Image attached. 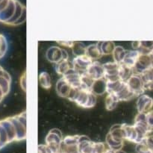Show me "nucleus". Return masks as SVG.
Instances as JSON below:
<instances>
[{
  "instance_id": "obj_1",
  "label": "nucleus",
  "mask_w": 153,
  "mask_h": 153,
  "mask_svg": "<svg viewBox=\"0 0 153 153\" xmlns=\"http://www.w3.org/2000/svg\"><path fill=\"white\" fill-rule=\"evenodd\" d=\"M97 96L92 91H84L79 88L77 95L73 102L82 108H91L94 107L97 103Z\"/></svg>"
},
{
  "instance_id": "obj_2",
  "label": "nucleus",
  "mask_w": 153,
  "mask_h": 153,
  "mask_svg": "<svg viewBox=\"0 0 153 153\" xmlns=\"http://www.w3.org/2000/svg\"><path fill=\"white\" fill-rule=\"evenodd\" d=\"M16 129V140H25L26 138V113L22 112L20 114L10 117Z\"/></svg>"
},
{
  "instance_id": "obj_3",
  "label": "nucleus",
  "mask_w": 153,
  "mask_h": 153,
  "mask_svg": "<svg viewBox=\"0 0 153 153\" xmlns=\"http://www.w3.org/2000/svg\"><path fill=\"white\" fill-rule=\"evenodd\" d=\"M63 140L62 133L58 128H52L46 137V144L50 148L52 153H60Z\"/></svg>"
},
{
  "instance_id": "obj_4",
  "label": "nucleus",
  "mask_w": 153,
  "mask_h": 153,
  "mask_svg": "<svg viewBox=\"0 0 153 153\" xmlns=\"http://www.w3.org/2000/svg\"><path fill=\"white\" fill-rule=\"evenodd\" d=\"M153 67V57L149 54H142L140 53L134 68L133 72L135 74L141 75L148 69Z\"/></svg>"
},
{
  "instance_id": "obj_5",
  "label": "nucleus",
  "mask_w": 153,
  "mask_h": 153,
  "mask_svg": "<svg viewBox=\"0 0 153 153\" xmlns=\"http://www.w3.org/2000/svg\"><path fill=\"white\" fill-rule=\"evenodd\" d=\"M126 83L136 97H140L146 91L144 88V82L140 75L134 73L126 81Z\"/></svg>"
},
{
  "instance_id": "obj_6",
  "label": "nucleus",
  "mask_w": 153,
  "mask_h": 153,
  "mask_svg": "<svg viewBox=\"0 0 153 153\" xmlns=\"http://www.w3.org/2000/svg\"><path fill=\"white\" fill-rule=\"evenodd\" d=\"M93 60L91 59L86 55H80V56H76L74 59L73 60V68L78 73H85L88 70V67H90L93 62Z\"/></svg>"
},
{
  "instance_id": "obj_7",
  "label": "nucleus",
  "mask_w": 153,
  "mask_h": 153,
  "mask_svg": "<svg viewBox=\"0 0 153 153\" xmlns=\"http://www.w3.org/2000/svg\"><path fill=\"white\" fill-rule=\"evenodd\" d=\"M105 70V78L107 81H115L120 79L119 73L120 64L115 61L108 62L103 64Z\"/></svg>"
},
{
  "instance_id": "obj_8",
  "label": "nucleus",
  "mask_w": 153,
  "mask_h": 153,
  "mask_svg": "<svg viewBox=\"0 0 153 153\" xmlns=\"http://www.w3.org/2000/svg\"><path fill=\"white\" fill-rule=\"evenodd\" d=\"M85 73H87L94 81L105 78V70L103 64L99 61H94Z\"/></svg>"
},
{
  "instance_id": "obj_9",
  "label": "nucleus",
  "mask_w": 153,
  "mask_h": 153,
  "mask_svg": "<svg viewBox=\"0 0 153 153\" xmlns=\"http://www.w3.org/2000/svg\"><path fill=\"white\" fill-rule=\"evenodd\" d=\"M153 107V99L148 95L142 94L138 97L137 101V108L138 113H147Z\"/></svg>"
},
{
  "instance_id": "obj_10",
  "label": "nucleus",
  "mask_w": 153,
  "mask_h": 153,
  "mask_svg": "<svg viewBox=\"0 0 153 153\" xmlns=\"http://www.w3.org/2000/svg\"><path fill=\"white\" fill-rule=\"evenodd\" d=\"M123 127L124 132H125V140L132 142L136 144L142 141L134 125L130 126L124 123L123 124Z\"/></svg>"
},
{
  "instance_id": "obj_11",
  "label": "nucleus",
  "mask_w": 153,
  "mask_h": 153,
  "mask_svg": "<svg viewBox=\"0 0 153 153\" xmlns=\"http://www.w3.org/2000/svg\"><path fill=\"white\" fill-rule=\"evenodd\" d=\"M81 73H78L72 67L68 70L67 73L63 76L65 80L71 85L72 88H79L81 83Z\"/></svg>"
},
{
  "instance_id": "obj_12",
  "label": "nucleus",
  "mask_w": 153,
  "mask_h": 153,
  "mask_svg": "<svg viewBox=\"0 0 153 153\" xmlns=\"http://www.w3.org/2000/svg\"><path fill=\"white\" fill-rule=\"evenodd\" d=\"M16 7V0H10L8 5L0 12V22L6 23L13 16Z\"/></svg>"
},
{
  "instance_id": "obj_13",
  "label": "nucleus",
  "mask_w": 153,
  "mask_h": 153,
  "mask_svg": "<svg viewBox=\"0 0 153 153\" xmlns=\"http://www.w3.org/2000/svg\"><path fill=\"white\" fill-rule=\"evenodd\" d=\"M72 88H73L71 87V85L62 76L57 82L55 90L59 97L67 99Z\"/></svg>"
},
{
  "instance_id": "obj_14",
  "label": "nucleus",
  "mask_w": 153,
  "mask_h": 153,
  "mask_svg": "<svg viewBox=\"0 0 153 153\" xmlns=\"http://www.w3.org/2000/svg\"><path fill=\"white\" fill-rule=\"evenodd\" d=\"M119 99L120 102V101H129V100H132L133 98H134L135 95L134 94V93L130 90L129 87L127 85L126 82H124L123 84L122 87L120 88V89L114 94Z\"/></svg>"
},
{
  "instance_id": "obj_15",
  "label": "nucleus",
  "mask_w": 153,
  "mask_h": 153,
  "mask_svg": "<svg viewBox=\"0 0 153 153\" xmlns=\"http://www.w3.org/2000/svg\"><path fill=\"white\" fill-rule=\"evenodd\" d=\"M46 56L48 61L54 64H57L63 60L62 49L58 46H52L47 50Z\"/></svg>"
},
{
  "instance_id": "obj_16",
  "label": "nucleus",
  "mask_w": 153,
  "mask_h": 153,
  "mask_svg": "<svg viewBox=\"0 0 153 153\" xmlns=\"http://www.w3.org/2000/svg\"><path fill=\"white\" fill-rule=\"evenodd\" d=\"M0 124L6 130L7 136H8L9 143L16 140V129H15L14 125L11 121L10 118H6V119L0 120Z\"/></svg>"
},
{
  "instance_id": "obj_17",
  "label": "nucleus",
  "mask_w": 153,
  "mask_h": 153,
  "mask_svg": "<svg viewBox=\"0 0 153 153\" xmlns=\"http://www.w3.org/2000/svg\"><path fill=\"white\" fill-rule=\"evenodd\" d=\"M108 134L116 141L124 142L125 140V132H124L123 124H116L111 128Z\"/></svg>"
},
{
  "instance_id": "obj_18",
  "label": "nucleus",
  "mask_w": 153,
  "mask_h": 153,
  "mask_svg": "<svg viewBox=\"0 0 153 153\" xmlns=\"http://www.w3.org/2000/svg\"><path fill=\"white\" fill-rule=\"evenodd\" d=\"M91 91L97 96H101L107 93V80L105 78L94 81Z\"/></svg>"
},
{
  "instance_id": "obj_19",
  "label": "nucleus",
  "mask_w": 153,
  "mask_h": 153,
  "mask_svg": "<svg viewBox=\"0 0 153 153\" xmlns=\"http://www.w3.org/2000/svg\"><path fill=\"white\" fill-rule=\"evenodd\" d=\"M140 55V52L138 50H128L125 55L123 61L122 63L127 65L131 68H134L137 59Z\"/></svg>"
},
{
  "instance_id": "obj_20",
  "label": "nucleus",
  "mask_w": 153,
  "mask_h": 153,
  "mask_svg": "<svg viewBox=\"0 0 153 153\" xmlns=\"http://www.w3.org/2000/svg\"><path fill=\"white\" fill-rule=\"evenodd\" d=\"M85 55L89 57L93 61L99 59V58H100L102 56L101 51H100L97 43L91 44L90 46H87L86 49H85Z\"/></svg>"
},
{
  "instance_id": "obj_21",
  "label": "nucleus",
  "mask_w": 153,
  "mask_h": 153,
  "mask_svg": "<svg viewBox=\"0 0 153 153\" xmlns=\"http://www.w3.org/2000/svg\"><path fill=\"white\" fill-rule=\"evenodd\" d=\"M133 74H134V72H133L132 68L128 67L127 65L124 64L123 63L120 64L118 76H119L120 80L123 81V82H126Z\"/></svg>"
},
{
  "instance_id": "obj_22",
  "label": "nucleus",
  "mask_w": 153,
  "mask_h": 153,
  "mask_svg": "<svg viewBox=\"0 0 153 153\" xmlns=\"http://www.w3.org/2000/svg\"><path fill=\"white\" fill-rule=\"evenodd\" d=\"M99 48L101 51L102 55H107L112 54L114 52V49L115 48V44L112 41H104V42H98L97 43Z\"/></svg>"
},
{
  "instance_id": "obj_23",
  "label": "nucleus",
  "mask_w": 153,
  "mask_h": 153,
  "mask_svg": "<svg viewBox=\"0 0 153 153\" xmlns=\"http://www.w3.org/2000/svg\"><path fill=\"white\" fill-rule=\"evenodd\" d=\"M73 67V64H70L69 59L67 60H61L58 63L55 64V70L57 73L61 76H64L66 73L68 72L70 69Z\"/></svg>"
},
{
  "instance_id": "obj_24",
  "label": "nucleus",
  "mask_w": 153,
  "mask_h": 153,
  "mask_svg": "<svg viewBox=\"0 0 153 153\" xmlns=\"http://www.w3.org/2000/svg\"><path fill=\"white\" fill-rule=\"evenodd\" d=\"M94 80L91 79L87 73H82L81 75V83L80 89L87 91H91L93 85H94Z\"/></svg>"
},
{
  "instance_id": "obj_25",
  "label": "nucleus",
  "mask_w": 153,
  "mask_h": 153,
  "mask_svg": "<svg viewBox=\"0 0 153 153\" xmlns=\"http://www.w3.org/2000/svg\"><path fill=\"white\" fill-rule=\"evenodd\" d=\"M120 100L114 94H108L105 97V108L108 111H113L117 106Z\"/></svg>"
},
{
  "instance_id": "obj_26",
  "label": "nucleus",
  "mask_w": 153,
  "mask_h": 153,
  "mask_svg": "<svg viewBox=\"0 0 153 153\" xmlns=\"http://www.w3.org/2000/svg\"><path fill=\"white\" fill-rule=\"evenodd\" d=\"M106 144L108 145L109 149L112 151H120L122 148L123 147L124 142H118L114 140L108 134L106 136Z\"/></svg>"
},
{
  "instance_id": "obj_27",
  "label": "nucleus",
  "mask_w": 153,
  "mask_h": 153,
  "mask_svg": "<svg viewBox=\"0 0 153 153\" xmlns=\"http://www.w3.org/2000/svg\"><path fill=\"white\" fill-rule=\"evenodd\" d=\"M123 81L117 79L115 81H107V93L108 94H116L123 84Z\"/></svg>"
},
{
  "instance_id": "obj_28",
  "label": "nucleus",
  "mask_w": 153,
  "mask_h": 153,
  "mask_svg": "<svg viewBox=\"0 0 153 153\" xmlns=\"http://www.w3.org/2000/svg\"><path fill=\"white\" fill-rule=\"evenodd\" d=\"M126 54V50L123 46H115L112 55H113V58L115 62L120 64L123 61Z\"/></svg>"
},
{
  "instance_id": "obj_29",
  "label": "nucleus",
  "mask_w": 153,
  "mask_h": 153,
  "mask_svg": "<svg viewBox=\"0 0 153 153\" xmlns=\"http://www.w3.org/2000/svg\"><path fill=\"white\" fill-rule=\"evenodd\" d=\"M24 9H25V6H23L21 3H19V1H16V7L14 14L12 16L11 19H10L8 22H6V23L9 24V25H13V24L21 17L22 13H23Z\"/></svg>"
},
{
  "instance_id": "obj_30",
  "label": "nucleus",
  "mask_w": 153,
  "mask_h": 153,
  "mask_svg": "<svg viewBox=\"0 0 153 153\" xmlns=\"http://www.w3.org/2000/svg\"><path fill=\"white\" fill-rule=\"evenodd\" d=\"M39 82L42 88L45 89H49L52 87V82H51L50 76L46 72H43L39 76Z\"/></svg>"
},
{
  "instance_id": "obj_31",
  "label": "nucleus",
  "mask_w": 153,
  "mask_h": 153,
  "mask_svg": "<svg viewBox=\"0 0 153 153\" xmlns=\"http://www.w3.org/2000/svg\"><path fill=\"white\" fill-rule=\"evenodd\" d=\"M142 54H149L153 50V41H140V47L137 49Z\"/></svg>"
},
{
  "instance_id": "obj_32",
  "label": "nucleus",
  "mask_w": 153,
  "mask_h": 153,
  "mask_svg": "<svg viewBox=\"0 0 153 153\" xmlns=\"http://www.w3.org/2000/svg\"><path fill=\"white\" fill-rule=\"evenodd\" d=\"M85 49L86 47L81 42H74L73 46H72L73 53L76 55V57L85 55Z\"/></svg>"
},
{
  "instance_id": "obj_33",
  "label": "nucleus",
  "mask_w": 153,
  "mask_h": 153,
  "mask_svg": "<svg viewBox=\"0 0 153 153\" xmlns=\"http://www.w3.org/2000/svg\"><path fill=\"white\" fill-rule=\"evenodd\" d=\"M7 143H9L8 136L6 132V130L0 124V149L5 146Z\"/></svg>"
},
{
  "instance_id": "obj_34",
  "label": "nucleus",
  "mask_w": 153,
  "mask_h": 153,
  "mask_svg": "<svg viewBox=\"0 0 153 153\" xmlns=\"http://www.w3.org/2000/svg\"><path fill=\"white\" fill-rule=\"evenodd\" d=\"M10 82L11 81L7 79L3 76H0V86L2 88L3 93H4V96L7 95L10 91Z\"/></svg>"
},
{
  "instance_id": "obj_35",
  "label": "nucleus",
  "mask_w": 153,
  "mask_h": 153,
  "mask_svg": "<svg viewBox=\"0 0 153 153\" xmlns=\"http://www.w3.org/2000/svg\"><path fill=\"white\" fill-rule=\"evenodd\" d=\"M79 135L67 136L63 139L62 142L66 145H78L79 143Z\"/></svg>"
},
{
  "instance_id": "obj_36",
  "label": "nucleus",
  "mask_w": 153,
  "mask_h": 153,
  "mask_svg": "<svg viewBox=\"0 0 153 153\" xmlns=\"http://www.w3.org/2000/svg\"><path fill=\"white\" fill-rule=\"evenodd\" d=\"M143 141L149 149L153 150V129H150L147 131Z\"/></svg>"
},
{
  "instance_id": "obj_37",
  "label": "nucleus",
  "mask_w": 153,
  "mask_h": 153,
  "mask_svg": "<svg viewBox=\"0 0 153 153\" xmlns=\"http://www.w3.org/2000/svg\"><path fill=\"white\" fill-rule=\"evenodd\" d=\"M7 50V43L5 37L1 34V48H0V58H3L5 55L6 52Z\"/></svg>"
},
{
  "instance_id": "obj_38",
  "label": "nucleus",
  "mask_w": 153,
  "mask_h": 153,
  "mask_svg": "<svg viewBox=\"0 0 153 153\" xmlns=\"http://www.w3.org/2000/svg\"><path fill=\"white\" fill-rule=\"evenodd\" d=\"M146 120L151 129H153V110L146 113Z\"/></svg>"
},
{
  "instance_id": "obj_39",
  "label": "nucleus",
  "mask_w": 153,
  "mask_h": 153,
  "mask_svg": "<svg viewBox=\"0 0 153 153\" xmlns=\"http://www.w3.org/2000/svg\"><path fill=\"white\" fill-rule=\"evenodd\" d=\"M38 153H52V152L46 144H40L38 146Z\"/></svg>"
},
{
  "instance_id": "obj_40",
  "label": "nucleus",
  "mask_w": 153,
  "mask_h": 153,
  "mask_svg": "<svg viewBox=\"0 0 153 153\" xmlns=\"http://www.w3.org/2000/svg\"><path fill=\"white\" fill-rule=\"evenodd\" d=\"M25 19H26V11H25V9H24V10H23V13H22L21 17L19 18V19H18V20L16 21L14 24H13V25H19V24H21V23H23V22H25Z\"/></svg>"
},
{
  "instance_id": "obj_41",
  "label": "nucleus",
  "mask_w": 153,
  "mask_h": 153,
  "mask_svg": "<svg viewBox=\"0 0 153 153\" xmlns=\"http://www.w3.org/2000/svg\"><path fill=\"white\" fill-rule=\"evenodd\" d=\"M9 1H10V0H2V1L0 2V12L2 11V10L8 5Z\"/></svg>"
},
{
  "instance_id": "obj_42",
  "label": "nucleus",
  "mask_w": 153,
  "mask_h": 153,
  "mask_svg": "<svg viewBox=\"0 0 153 153\" xmlns=\"http://www.w3.org/2000/svg\"><path fill=\"white\" fill-rule=\"evenodd\" d=\"M144 88L146 91H152L153 90V81H150L144 83Z\"/></svg>"
},
{
  "instance_id": "obj_43",
  "label": "nucleus",
  "mask_w": 153,
  "mask_h": 153,
  "mask_svg": "<svg viewBox=\"0 0 153 153\" xmlns=\"http://www.w3.org/2000/svg\"><path fill=\"white\" fill-rule=\"evenodd\" d=\"M59 44L61 45H63V46H67V47H69V48H72V46H73V43H74V42H58Z\"/></svg>"
},
{
  "instance_id": "obj_44",
  "label": "nucleus",
  "mask_w": 153,
  "mask_h": 153,
  "mask_svg": "<svg viewBox=\"0 0 153 153\" xmlns=\"http://www.w3.org/2000/svg\"><path fill=\"white\" fill-rule=\"evenodd\" d=\"M20 85L22 87V89L24 91H25V73H24L23 76H22V78L20 79Z\"/></svg>"
},
{
  "instance_id": "obj_45",
  "label": "nucleus",
  "mask_w": 153,
  "mask_h": 153,
  "mask_svg": "<svg viewBox=\"0 0 153 153\" xmlns=\"http://www.w3.org/2000/svg\"><path fill=\"white\" fill-rule=\"evenodd\" d=\"M62 57H63V60H67L69 58L68 53L67 52V51L65 49H62Z\"/></svg>"
},
{
  "instance_id": "obj_46",
  "label": "nucleus",
  "mask_w": 153,
  "mask_h": 153,
  "mask_svg": "<svg viewBox=\"0 0 153 153\" xmlns=\"http://www.w3.org/2000/svg\"><path fill=\"white\" fill-rule=\"evenodd\" d=\"M0 97H3V98H4V97H5V96H4V93H3L2 88H1V86H0Z\"/></svg>"
},
{
  "instance_id": "obj_47",
  "label": "nucleus",
  "mask_w": 153,
  "mask_h": 153,
  "mask_svg": "<svg viewBox=\"0 0 153 153\" xmlns=\"http://www.w3.org/2000/svg\"><path fill=\"white\" fill-rule=\"evenodd\" d=\"M1 1H2V0H0V2H1Z\"/></svg>"
}]
</instances>
